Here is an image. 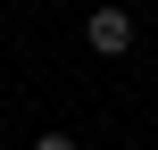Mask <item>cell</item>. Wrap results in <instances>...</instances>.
<instances>
[{
	"mask_svg": "<svg viewBox=\"0 0 158 150\" xmlns=\"http://www.w3.org/2000/svg\"><path fill=\"white\" fill-rule=\"evenodd\" d=\"M83 42H92L100 58H125V50H133V17H125L117 0H100V8L83 17Z\"/></svg>",
	"mask_w": 158,
	"mask_h": 150,
	"instance_id": "cell-1",
	"label": "cell"
},
{
	"mask_svg": "<svg viewBox=\"0 0 158 150\" xmlns=\"http://www.w3.org/2000/svg\"><path fill=\"white\" fill-rule=\"evenodd\" d=\"M33 150H75V134H33Z\"/></svg>",
	"mask_w": 158,
	"mask_h": 150,
	"instance_id": "cell-2",
	"label": "cell"
}]
</instances>
